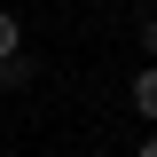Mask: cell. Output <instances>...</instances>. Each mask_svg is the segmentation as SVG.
Returning <instances> with one entry per match:
<instances>
[{"label":"cell","instance_id":"obj_1","mask_svg":"<svg viewBox=\"0 0 157 157\" xmlns=\"http://www.w3.org/2000/svg\"><path fill=\"white\" fill-rule=\"evenodd\" d=\"M126 102H134V118H157V63H141V71H134Z\"/></svg>","mask_w":157,"mask_h":157},{"label":"cell","instance_id":"obj_2","mask_svg":"<svg viewBox=\"0 0 157 157\" xmlns=\"http://www.w3.org/2000/svg\"><path fill=\"white\" fill-rule=\"evenodd\" d=\"M32 78H39V55H0V86L8 94H24Z\"/></svg>","mask_w":157,"mask_h":157},{"label":"cell","instance_id":"obj_3","mask_svg":"<svg viewBox=\"0 0 157 157\" xmlns=\"http://www.w3.org/2000/svg\"><path fill=\"white\" fill-rule=\"evenodd\" d=\"M0 55H24V16L16 8H0Z\"/></svg>","mask_w":157,"mask_h":157},{"label":"cell","instance_id":"obj_4","mask_svg":"<svg viewBox=\"0 0 157 157\" xmlns=\"http://www.w3.org/2000/svg\"><path fill=\"white\" fill-rule=\"evenodd\" d=\"M134 39H141V55L157 63V16H141V32H134Z\"/></svg>","mask_w":157,"mask_h":157},{"label":"cell","instance_id":"obj_5","mask_svg":"<svg viewBox=\"0 0 157 157\" xmlns=\"http://www.w3.org/2000/svg\"><path fill=\"white\" fill-rule=\"evenodd\" d=\"M134 157H157V134H141V149H134Z\"/></svg>","mask_w":157,"mask_h":157},{"label":"cell","instance_id":"obj_6","mask_svg":"<svg viewBox=\"0 0 157 157\" xmlns=\"http://www.w3.org/2000/svg\"><path fill=\"white\" fill-rule=\"evenodd\" d=\"M86 8H110V0H86Z\"/></svg>","mask_w":157,"mask_h":157}]
</instances>
